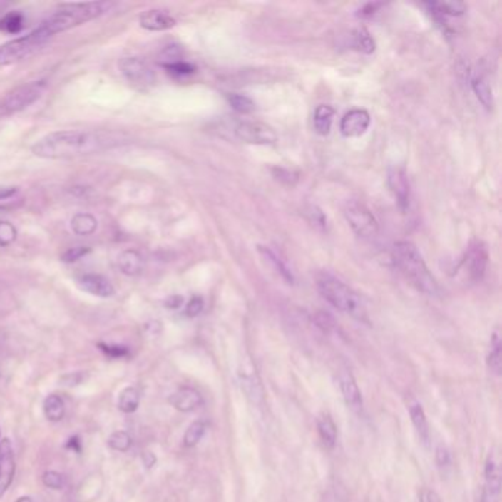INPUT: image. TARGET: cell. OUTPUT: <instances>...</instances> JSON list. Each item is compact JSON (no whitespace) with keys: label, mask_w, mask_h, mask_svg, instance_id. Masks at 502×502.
<instances>
[{"label":"cell","mask_w":502,"mask_h":502,"mask_svg":"<svg viewBox=\"0 0 502 502\" xmlns=\"http://www.w3.org/2000/svg\"><path fill=\"white\" fill-rule=\"evenodd\" d=\"M125 143L121 134L101 130L55 131L36 142L33 153L44 159H70L98 153Z\"/></svg>","instance_id":"cell-1"},{"label":"cell","mask_w":502,"mask_h":502,"mask_svg":"<svg viewBox=\"0 0 502 502\" xmlns=\"http://www.w3.org/2000/svg\"><path fill=\"white\" fill-rule=\"evenodd\" d=\"M392 257L395 265L401 270L405 279L411 282V285L429 296H436L439 293L438 282L429 271L416 245L411 242L395 243Z\"/></svg>","instance_id":"cell-2"},{"label":"cell","mask_w":502,"mask_h":502,"mask_svg":"<svg viewBox=\"0 0 502 502\" xmlns=\"http://www.w3.org/2000/svg\"><path fill=\"white\" fill-rule=\"evenodd\" d=\"M111 6L112 5L108 2L65 4L61 5V8L53 12L49 18L44 19L40 24V29L49 37H53L58 33L66 31L106 14Z\"/></svg>","instance_id":"cell-3"},{"label":"cell","mask_w":502,"mask_h":502,"mask_svg":"<svg viewBox=\"0 0 502 502\" xmlns=\"http://www.w3.org/2000/svg\"><path fill=\"white\" fill-rule=\"evenodd\" d=\"M317 287L319 294L332 307L359 319V322H367V311H365L358 293L333 274L327 271L319 272L317 276Z\"/></svg>","instance_id":"cell-4"},{"label":"cell","mask_w":502,"mask_h":502,"mask_svg":"<svg viewBox=\"0 0 502 502\" xmlns=\"http://www.w3.org/2000/svg\"><path fill=\"white\" fill-rule=\"evenodd\" d=\"M51 37L40 27L24 37H18L0 46V66L19 62L36 52Z\"/></svg>","instance_id":"cell-5"},{"label":"cell","mask_w":502,"mask_h":502,"mask_svg":"<svg viewBox=\"0 0 502 502\" xmlns=\"http://www.w3.org/2000/svg\"><path fill=\"white\" fill-rule=\"evenodd\" d=\"M44 90V81H31L29 84L14 88L0 101V117H8L12 116V113L27 109L43 96Z\"/></svg>","instance_id":"cell-6"},{"label":"cell","mask_w":502,"mask_h":502,"mask_svg":"<svg viewBox=\"0 0 502 502\" xmlns=\"http://www.w3.org/2000/svg\"><path fill=\"white\" fill-rule=\"evenodd\" d=\"M345 218L355 235L361 237H374L379 232V222L373 212L364 203L349 200L345 207Z\"/></svg>","instance_id":"cell-7"},{"label":"cell","mask_w":502,"mask_h":502,"mask_svg":"<svg viewBox=\"0 0 502 502\" xmlns=\"http://www.w3.org/2000/svg\"><path fill=\"white\" fill-rule=\"evenodd\" d=\"M120 71L124 78L137 90H148L155 84V73L140 58H123Z\"/></svg>","instance_id":"cell-8"},{"label":"cell","mask_w":502,"mask_h":502,"mask_svg":"<svg viewBox=\"0 0 502 502\" xmlns=\"http://www.w3.org/2000/svg\"><path fill=\"white\" fill-rule=\"evenodd\" d=\"M236 135L249 145H272L277 142V134L270 125L258 121H243L236 127Z\"/></svg>","instance_id":"cell-9"},{"label":"cell","mask_w":502,"mask_h":502,"mask_svg":"<svg viewBox=\"0 0 502 502\" xmlns=\"http://www.w3.org/2000/svg\"><path fill=\"white\" fill-rule=\"evenodd\" d=\"M501 492V463L495 451H491L485 463V485L478 502H498Z\"/></svg>","instance_id":"cell-10"},{"label":"cell","mask_w":502,"mask_h":502,"mask_svg":"<svg viewBox=\"0 0 502 502\" xmlns=\"http://www.w3.org/2000/svg\"><path fill=\"white\" fill-rule=\"evenodd\" d=\"M15 476V455L9 439L0 441V498L9 489Z\"/></svg>","instance_id":"cell-11"},{"label":"cell","mask_w":502,"mask_h":502,"mask_svg":"<svg viewBox=\"0 0 502 502\" xmlns=\"http://www.w3.org/2000/svg\"><path fill=\"white\" fill-rule=\"evenodd\" d=\"M387 185H389L401 211L405 212L409 208V198H411L409 181L405 170L401 167L391 168L389 174H387Z\"/></svg>","instance_id":"cell-12"},{"label":"cell","mask_w":502,"mask_h":502,"mask_svg":"<svg viewBox=\"0 0 502 502\" xmlns=\"http://www.w3.org/2000/svg\"><path fill=\"white\" fill-rule=\"evenodd\" d=\"M372 123L370 113L365 109H352L347 112L340 121V131L345 137H359L369 130Z\"/></svg>","instance_id":"cell-13"},{"label":"cell","mask_w":502,"mask_h":502,"mask_svg":"<svg viewBox=\"0 0 502 502\" xmlns=\"http://www.w3.org/2000/svg\"><path fill=\"white\" fill-rule=\"evenodd\" d=\"M339 386H340V392L342 396L345 399V404L349 409H352L354 413L359 414L362 411V395L358 387L357 380L354 379V376L351 374V372L344 370L340 372L339 374Z\"/></svg>","instance_id":"cell-14"},{"label":"cell","mask_w":502,"mask_h":502,"mask_svg":"<svg viewBox=\"0 0 502 502\" xmlns=\"http://www.w3.org/2000/svg\"><path fill=\"white\" fill-rule=\"evenodd\" d=\"M77 283L84 292L98 296V298H111V296L116 293L112 283L106 277L101 276V274H83V276L77 279Z\"/></svg>","instance_id":"cell-15"},{"label":"cell","mask_w":502,"mask_h":502,"mask_svg":"<svg viewBox=\"0 0 502 502\" xmlns=\"http://www.w3.org/2000/svg\"><path fill=\"white\" fill-rule=\"evenodd\" d=\"M139 22L142 29L149 31H165L177 24L175 18L161 9H149L143 12L139 18Z\"/></svg>","instance_id":"cell-16"},{"label":"cell","mask_w":502,"mask_h":502,"mask_svg":"<svg viewBox=\"0 0 502 502\" xmlns=\"http://www.w3.org/2000/svg\"><path fill=\"white\" fill-rule=\"evenodd\" d=\"M202 395L193 387H181L175 394L170 396V404L181 411V413H190L202 405Z\"/></svg>","instance_id":"cell-17"},{"label":"cell","mask_w":502,"mask_h":502,"mask_svg":"<svg viewBox=\"0 0 502 502\" xmlns=\"http://www.w3.org/2000/svg\"><path fill=\"white\" fill-rule=\"evenodd\" d=\"M488 265V252L482 243H474L467 254V267L473 280H481Z\"/></svg>","instance_id":"cell-18"},{"label":"cell","mask_w":502,"mask_h":502,"mask_svg":"<svg viewBox=\"0 0 502 502\" xmlns=\"http://www.w3.org/2000/svg\"><path fill=\"white\" fill-rule=\"evenodd\" d=\"M118 267L125 276H139L145 268L143 255L135 249L123 250L118 257Z\"/></svg>","instance_id":"cell-19"},{"label":"cell","mask_w":502,"mask_h":502,"mask_svg":"<svg viewBox=\"0 0 502 502\" xmlns=\"http://www.w3.org/2000/svg\"><path fill=\"white\" fill-rule=\"evenodd\" d=\"M239 379H240V386H242L243 392L246 394V396L257 405L262 404L264 391H262V384H261L257 373H254V370L240 372Z\"/></svg>","instance_id":"cell-20"},{"label":"cell","mask_w":502,"mask_h":502,"mask_svg":"<svg viewBox=\"0 0 502 502\" xmlns=\"http://www.w3.org/2000/svg\"><path fill=\"white\" fill-rule=\"evenodd\" d=\"M318 435L322 438L326 448H333L337 441V427L329 414L319 416L317 420Z\"/></svg>","instance_id":"cell-21"},{"label":"cell","mask_w":502,"mask_h":502,"mask_svg":"<svg viewBox=\"0 0 502 502\" xmlns=\"http://www.w3.org/2000/svg\"><path fill=\"white\" fill-rule=\"evenodd\" d=\"M408 411H409V417L411 421H413L420 439H423L424 442L429 441V423L424 414V409L421 406V404H419L417 401H413L408 405Z\"/></svg>","instance_id":"cell-22"},{"label":"cell","mask_w":502,"mask_h":502,"mask_svg":"<svg viewBox=\"0 0 502 502\" xmlns=\"http://www.w3.org/2000/svg\"><path fill=\"white\" fill-rule=\"evenodd\" d=\"M260 252L262 254V257L274 267V270H276L287 283H293V282H294L293 274H292L290 268H289L287 264L280 258V255L276 252V250H272V249L268 247V246H260Z\"/></svg>","instance_id":"cell-23"},{"label":"cell","mask_w":502,"mask_h":502,"mask_svg":"<svg viewBox=\"0 0 502 502\" xmlns=\"http://www.w3.org/2000/svg\"><path fill=\"white\" fill-rule=\"evenodd\" d=\"M333 117H334V109L329 105H319L315 109L314 113V127L315 131L322 135H326L330 133L332 128V123H333Z\"/></svg>","instance_id":"cell-24"},{"label":"cell","mask_w":502,"mask_h":502,"mask_svg":"<svg viewBox=\"0 0 502 502\" xmlns=\"http://www.w3.org/2000/svg\"><path fill=\"white\" fill-rule=\"evenodd\" d=\"M71 228L73 232L78 236H88L93 235L98 228V220L91 214H84L80 212L73 217L71 220Z\"/></svg>","instance_id":"cell-25"},{"label":"cell","mask_w":502,"mask_h":502,"mask_svg":"<svg viewBox=\"0 0 502 502\" xmlns=\"http://www.w3.org/2000/svg\"><path fill=\"white\" fill-rule=\"evenodd\" d=\"M488 367L496 376H499L502 372V342H501V334L498 330L492 334V339H491V349L488 354Z\"/></svg>","instance_id":"cell-26"},{"label":"cell","mask_w":502,"mask_h":502,"mask_svg":"<svg viewBox=\"0 0 502 502\" xmlns=\"http://www.w3.org/2000/svg\"><path fill=\"white\" fill-rule=\"evenodd\" d=\"M471 86L478 102H481L486 109H492L495 102H493V91L489 83L483 77H477L473 80Z\"/></svg>","instance_id":"cell-27"},{"label":"cell","mask_w":502,"mask_h":502,"mask_svg":"<svg viewBox=\"0 0 502 502\" xmlns=\"http://www.w3.org/2000/svg\"><path fill=\"white\" fill-rule=\"evenodd\" d=\"M44 416L51 421H61L65 416V404L59 395H49L44 399Z\"/></svg>","instance_id":"cell-28"},{"label":"cell","mask_w":502,"mask_h":502,"mask_svg":"<svg viewBox=\"0 0 502 502\" xmlns=\"http://www.w3.org/2000/svg\"><path fill=\"white\" fill-rule=\"evenodd\" d=\"M140 404V394L139 391L135 389V387H127L118 398V408L125 414H131L137 409Z\"/></svg>","instance_id":"cell-29"},{"label":"cell","mask_w":502,"mask_h":502,"mask_svg":"<svg viewBox=\"0 0 502 502\" xmlns=\"http://www.w3.org/2000/svg\"><path fill=\"white\" fill-rule=\"evenodd\" d=\"M208 424L203 420H198L189 426V429L185 433V438H183V444L188 448H192L199 444V441L203 438L205 431H207Z\"/></svg>","instance_id":"cell-30"},{"label":"cell","mask_w":502,"mask_h":502,"mask_svg":"<svg viewBox=\"0 0 502 502\" xmlns=\"http://www.w3.org/2000/svg\"><path fill=\"white\" fill-rule=\"evenodd\" d=\"M22 29H24V15L19 12H9L0 19V30L5 33L16 34Z\"/></svg>","instance_id":"cell-31"},{"label":"cell","mask_w":502,"mask_h":502,"mask_svg":"<svg viewBox=\"0 0 502 502\" xmlns=\"http://www.w3.org/2000/svg\"><path fill=\"white\" fill-rule=\"evenodd\" d=\"M429 6L436 14L449 15V16H460L467 9V6L461 2H436V4H429Z\"/></svg>","instance_id":"cell-32"},{"label":"cell","mask_w":502,"mask_h":502,"mask_svg":"<svg viewBox=\"0 0 502 502\" xmlns=\"http://www.w3.org/2000/svg\"><path fill=\"white\" fill-rule=\"evenodd\" d=\"M228 102H230L232 108L236 112H240V113H250V112H254L257 108L255 102L245 95L233 93V95L228 96Z\"/></svg>","instance_id":"cell-33"},{"label":"cell","mask_w":502,"mask_h":502,"mask_svg":"<svg viewBox=\"0 0 502 502\" xmlns=\"http://www.w3.org/2000/svg\"><path fill=\"white\" fill-rule=\"evenodd\" d=\"M108 444L113 451L124 452V451H128V448L131 446V438L127 431L120 430V431L112 433L108 439Z\"/></svg>","instance_id":"cell-34"},{"label":"cell","mask_w":502,"mask_h":502,"mask_svg":"<svg viewBox=\"0 0 502 502\" xmlns=\"http://www.w3.org/2000/svg\"><path fill=\"white\" fill-rule=\"evenodd\" d=\"M354 46L358 51H361L364 53H372V52H374V46L376 44H374V40L372 39V36L367 31L358 30L355 33V37H354Z\"/></svg>","instance_id":"cell-35"},{"label":"cell","mask_w":502,"mask_h":502,"mask_svg":"<svg viewBox=\"0 0 502 502\" xmlns=\"http://www.w3.org/2000/svg\"><path fill=\"white\" fill-rule=\"evenodd\" d=\"M18 232L14 224L8 221H0V247H6L16 240Z\"/></svg>","instance_id":"cell-36"},{"label":"cell","mask_w":502,"mask_h":502,"mask_svg":"<svg viewBox=\"0 0 502 502\" xmlns=\"http://www.w3.org/2000/svg\"><path fill=\"white\" fill-rule=\"evenodd\" d=\"M165 70L174 76H188L195 71V68L185 61H170L164 63Z\"/></svg>","instance_id":"cell-37"},{"label":"cell","mask_w":502,"mask_h":502,"mask_svg":"<svg viewBox=\"0 0 502 502\" xmlns=\"http://www.w3.org/2000/svg\"><path fill=\"white\" fill-rule=\"evenodd\" d=\"M435 460L436 464L441 470H449L452 467V455L449 452V449L445 445H438L436 451H435Z\"/></svg>","instance_id":"cell-38"},{"label":"cell","mask_w":502,"mask_h":502,"mask_svg":"<svg viewBox=\"0 0 502 502\" xmlns=\"http://www.w3.org/2000/svg\"><path fill=\"white\" fill-rule=\"evenodd\" d=\"M90 252V247L87 246H77V247H71L65 250L62 254V261L63 262H76L78 260H81L83 257H86Z\"/></svg>","instance_id":"cell-39"},{"label":"cell","mask_w":502,"mask_h":502,"mask_svg":"<svg viewBox=\"0 0 502 502\" xmlns=\"http://www.w3.org/2000/svg\"><path fill=\"white\" fill-rule=\"evenodd\" d=\"M43 483L51 489H62L63 488V476L58 471H46L43 474Z\"/></svg>","instance_id":"cell-40"},{"label":"cell","mask_w":502,"mask_h":502,"mask_svg":"<svg viewBox=\"0 0 502 502\" xmlns=\"http://www.w3.org/2000/svg\"><path fill=\"white\" fill-rule=\"evenodd\" d=\"M99 348L111 358H123L128 355V349L123 345H111V344H99Z\"/></svg>","instance_id":"cell-41"},{"label":"cell","mask_w":502,"mask_h":502,"mask_svg":"<svg viewBox=\"0 0 502 502\" xmlns=\"http://www.w3.org/2000/svg\"><path fill=\"white\" fill-rule=\"evenodd\" d=\"M202 309H203V299L200 298V296H193V298L188 302L185 312L188 317L192 318V317L199 315L202 312Z\"/></svg>","instance_id":"cell-42"},{"label":"cell","mask_w":502,"mask_h":502,"mask_svg":"<svg viewBox=\"0 0 502 502\" xmlns=\"http://www.w3.org/2000/svg\"><path fill=\"white\" fill-rule=\"evenodd\" d=\"M308 215H309V220H311L312 224L319 225V227H324V225H326V217H324V214H323L322 211H319L317 207H309Z\"/></svg>","instance_id":"cell-43"},{"label":"cell","mask_w":502,"mask_h":502,"mask_svg":"<svg viewBox=\"0 0 502 502\" xmlns=\"http://www.w3.org/2000/svg\"><path fill=\"white\" fill-rule=\"evenodd\" d=\"M419 501L420 502H442L439 495L431 489H423L419 495Z\"/></svg>","instance_id":"cell-44"},{"label":"cell","mask_w":502,"mask_h":502,"mask_svg":"<svg viewBox=\"0 0 502 502\" xmlns=\"http://www.w3.org/2000/svg\"><path fill=\"white\" fill-rule=\"evenodd\" d=\"M16 188H0V200H6L16 193Z\"/></svg>","instance_id":"cell-45"},{"label":"cell","mask_w":502,"mask_h":502,"mask_svg":"<svg viewBox=\"0 0 502 502\" xmlns=\"http://www.w3.org/2000/svg\"><path fill=\"white\" fill-rule=\"evenodd\" d=\"M181 304H183V298H181V296H171V298H168L167 302H165V305H167L168 308H173V309L178 308Z\"/></svg>","instance_id":"cell-46"},{"label":"cell","mask_w":502,"mask_h":502,"mask_svg":"<svg viewBox=\"0 0 502 502\" xmlns=\"http://www.w3.org/2000/svg\"><path fill=\"white\" fill-rule=\"evenodd\" d=\"M66 446L74 449V451H77V452L81 451V448H80V439H78L77 436H74V438H71L70 441H68V445H66Z\"/></svg>","instance_id":"cell-47"},{"label":"cell","mask_w":502,"mask_h":502,"mask_svg":"<svg viewBox=\"0 0 502 502\" xmlns=\"http://www.w3.org/2000/svg\"><path fill=\"white\" fill-rule=\"evenodd\" d=\"M143 461H145V466L149 468V467H152L155 464L156 459L150 452H146V454H143Z\"/></svg>","instance_id":"cell-48"},{"label":"cell","mask_w":502,"mask_h":502,"mask_svg":"<svg viewBox=\"0 0 502 502\" xmlns=\"http://www.w3.org/2000/svg\"><path fill=\"white\" fill-rule=\"evenodd\" d=\"M16 502H34V499L30 498V496H22V498H19Z\"/></svg>","instance_id":"cell-49"}]
</instances>
